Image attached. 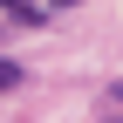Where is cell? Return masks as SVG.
<instances>
[{
    "mask_svg": "<svg viewBox=\"0 0 123 123\" xmlns=\"http://www.w3.org/2000/svg\"><path fill=\"white\" fill-rule=\"evenodd\" d=\"M0 89H21V62H0Z\"/></svg>",
    "mask_w": 123,
    "mask_h": 123,
    "instance_id": "6da1fadb",
    "label": "cell"
},
{
    "mask_svg": "<svg viewBox=\"0 0 123 123\" xmlns=\"http://www.w3.org/2000/svg\"><path fill=\"white\" fill-rule=\"evenodd\" d=\"M0 7H14V0H0Z\"/></svg>",
    "mask_w": 123,
    "mask_h": 123,
    "instance_id": "7a4b0ae2",
    "label": "cell"
}]
</instances>
